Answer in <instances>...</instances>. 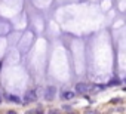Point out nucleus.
Segmentation results:
<instances>
[{"label": "nucleus", "mask_w": 126, "mask_h": 114, "mask_svg": "<svg viewBox=\"0 0 126 114\" xmlns=\"http://www.w3.org/2000/svg\"><path fill=\"white\" fill-rule=\"evenodd\" d=\"M36 99H37V95H36L34 90H28V92L25 93V96H24V101H25V102H33V101H36Z\"/></svg>", "instance_id": "nucleus-1"}, {"label": "nucleus", "mask_w": 126, "mask_h": 114, "mask_svg": "<svg viewBox=\"0 0 126 114\" xmlns=\"http://www.w3.org/2000/svg\"><path fill=\"white\" fill-rule=\"evenodd\" d=\"M89 90V86L86 83H77L76 85V92L77 93H86Z\"/></svg>", "instance_id": "nucleus-2"}, {"label": "nucleus", "mask_w": 126, "mask_h": 114, "mask_svg": "<svg viewBox=\"0 0 126 114\" xmlns=\"http://www.w3.org/2000/svg\"><path fill=\"white\" fill-rule=\"evenodd\" d=\"M55 93H56V87H55V86H49L47 90H46V99H47V101H52Z\"/></svg>", "instance_id": "nucleus-3"}, {"label": "nucleus", "mask_w": 126, "mask_h": 114, "mask_svg": "<svg viewBox=\"0 0 126 114\" xmlns=\"http://www.w3.org/2000/svg\"><path fill=\"white\" fill-rule=\"evenodd\" d=\"M62 98L64 99H71V98H74V92H64Z\"/></svg>", "instance_id": "nucleus-4"}, {"label": "nucleus", "mask_w": 126, "mask_h": 114, "mask_svg": "<svg viewBox=\"0 0 126 114\" xmlns=\"http://www.w3.org/2000/svg\"><path fill=\"white\" fill-rule=\"evenodd\" d=\"M119 85H120V80L119 79H111L108 82V86H119Z\"/></svg>", "instance_id": "nucleus-5"}, {"label": "nucleus", "mask_w": 126, "mask_h": 114, "mask_svg": "<svg viewBox=\"0 0 126 114\" xmlns=\"http://www.w3.org/2000/svg\"><path fill=\"white\" fill-rule=\"evenodd\" d=\"M62 110H65V111H71V107H70V105H62Z\"/></svg>", "instance_id": "nucleus-6"}, {"label": "nucleus", "mask_w": 126, "mask_h": 114, "mask_svg": "<svg viewBox=\"0 0 126 114\" xmlns=\"http://www.w3.org/2000/svg\"><path fill=\"white\" fill-rule=\"evenodd\" d=\"M0 67H2V64H0Z\"/></svg>", "instance_id": "nucleus-7"}]
</instances>
